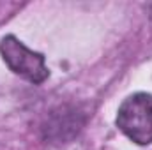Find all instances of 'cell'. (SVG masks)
<instances>
[{"mask_svg": "<svg viewBox=\"0 0 152 150\" xmlns=\"http://www.w3.org/2000/svg\"><path fill=\"white\" fill-rule=\"evenodd\" d=\"M117 127L136 145L152 143V95L136 92L124 99L117 111Z\"/></svg>", "mask_w": 152, "mask_h": 150, "instance_id": "1", "label": "cell"}, {"mask_svg": "<svg viewBox=\"0 0 152 150\" xmlns=\"http://www.w3.org/2000/svg\"><path fill=\"white\" fill-rule=\"evenodd\" d=\"M0 53L5 66L20 78L34 85H41L48 79L50 69L46 67L44 55L27 48L16 36L9 34L0 41Z\"/></svg>", "mask_w": 152, "mask_h": 150, "instance_id": "2", "label": "cell"}]
</instances>
